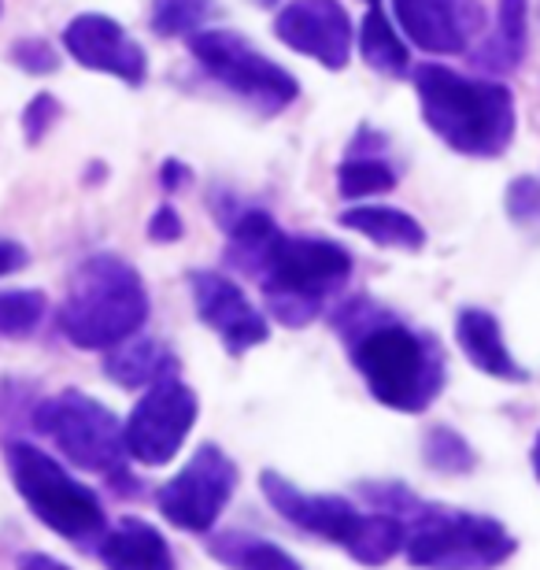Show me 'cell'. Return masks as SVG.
<instances>
[{
	"mask_svg": "<svg viewBox=\"0 0 540 570\" xmlns=\"http://www.w3.org/2000/svg\"><path fill=\"white\" fill-rule=\"evenodd\" d=\"M333 330L377 404L419 415L441 396L448 363L436 337L408 326L371 296H352L348 304H341L333 312Z\"/></svg>",
	"mask_w": 540,
	"mask_h": 570,
	"instance_id": "1",
	"label": "cell"
},
{
	"mask_svg": "<svg viewBox=\"0 0 540 570\" xmlns=\"http://www.w3.org/2000/svg\"><path fill=\"white\" fill-rule=\"evenodd\" d=\"M360 497L371 504V511H385L404 522V556L419 570H497L519 549V541L500 519L448 504H426L400 482H363Z\"/></svg>",
	"mask_w": 540,
	"mask_h": 570,
	"instance_id": "2",
	"label": "cell"
},
{
	"mask_svg": "<svg viewBox=\"0 0 540 570\" xmlns=\"http://www.w3.org/2000/svg\"><path fill=\"white\" fill-rule=\"evenodd\" d=\"M411 78L422 119L448 148L478 159L503 156L511 148L519 111H514V94L503 82L467 78L441 63H422Z\"/></svg>",
	"mask_w": 540,
	"mask_h": 570,
	"instance_id": "3",
	"label": "cell"
},
{
	"mask_svg": "<svg viewBox=\"0 0 540 570\" xmlns=\"http://www.w3.org/2000/svg\"><path fill=\"white\" fill-rule=\"evenodd\" d=\"M148 318V289L134 264L97 253L75 267L60 307V334L82 352H108L130 341Z\"/></svg>",
	"mask_w": 540,
	"mask_h": 570,
	"instance_id": "4",
	"label": "cell"
},
{
	"mask_svg": "<svg viewBox=\"0 0 540 570\" xmlns=\"http://www.w3.org/2000/svg\"><path fill=\"white\" fill-rule=\"evenodd\" d=\"M352 278V253L326 237H289L274 248L267 271L259 275L263 301L271 318L301 330L315 323L326 307V296Z\"/></svg>",
	"mask_w": 540,
	"mask_h": 570,
	"instance_id": "5",
	"label": "cell"
},
{
	"mask_svg": "<svg viewBox=\"0 0 540 570\" xmlns=\"http://www.w3.org/2000/svg\"><path fill=\"white\" fill-rule=\"evenodd\" d=\"M8 474L16 482L22 504L38 515L52 533H60L63 541L86 544L100 541V533L108 530L105 504L89 485L67 471L63 463H56L49 452H41L30 441H8L4 449Z\"/></svg>",
	"mask_w": 540,
	"mask_h": 570,
	"instance_id": "6",
	"label": "cell"
},
{
	"mask_svg": "<svg viewBox=\"0 0 540 570\" xmlns=\"http://www.w3.org/2000/svg\"><path fill=\"white\" fill-rule=\"evenodd\" d=\"M30 423L38 433H45L56 449L63 452L67 463H75L78 471L105 474L108 482H126V433L122 423L94 396L63 390L38 401L30 407Z\"/></svg>",
	"mask_w": 540,
	"mask_h": 570,
	"instance_id": "7",
	"label": "cell"
},
{
	"mask_svg": "<svg viewBox=\"0 0 540 570\" xmlns=\"http://www.w3.org/2000/svg\"><path fill=\"white\" fill-rule=\"evenodd\" d=\"M189 52L204 71L259 116H278L301 97V82L282 63L267 60L248 38L234 30H200L189 38Z\"/></svg>",
	"mask_w": 540,
	"mask_h": 570,
	"instance_id": "8",
	"label": "cell"
},
{
	"mask_svg": "<svg viewBox=\"0 0 540 570\" xmlns=\"http://www.w3.org/2000/svg\"><path fill=\"white\" fill-rule=\"evenodd\" d=\"M237 489V463L218 449V444H200L189 455V463L159 485L156 508L170 527L189 533H208L218 515L226 511L229 497Z\"/></svg>",
	"mask_w": 540,
	"mask_h": 570,
	"instance_id": "9",
	"label": "cell"
},
{
	"mask_svg": "<svg viewBox=\"0 0 540 570\" xmlns=\"http://www.w3.org/2000/svg\"><path fill=\"white\" fill-rule=\"evenodd\" d=\"M200 401L197 393L181 382V374L148 385L141 401L134 404L130 419L122 423L126 452L130 460L145 466H164L181 452L193 423H197Z\"/></svg>",
	"mask_w": 540,
	"mask_h": 570,
	"instance_id": "10",
	"label": "cell"
},
{
	"mask_svg": "<svg viewBox=\"0 0 540 570\" xmlns=\"http://www.w3.org/2000/svg\"><path fill=\"white\" fill-rule=\"evenodd\" d=\"M259 489H263V497H267V504L278 511L285 522H293L296 530L312 533V538L341 544L344 552H348L355 544V538H360L366 515L352 504L348 497L307 493V489L293 485L289 478L278 474V471H263Z\"/></svg>",
	"mask_w": 540,
	"mask_h": 570,
	"instance_id": "11",
	"label": "cell"
},
{
	"mask_svg": "<svg viewBox=\"0 0 540 570\" xmlns=\"http://www.w3.org/2000/svg\"><path fill=\"white\" fill-rule=\"evenodd\" d=\"M189 289L200 323L215 330L229 356H240V352L256 348L271 337V323L263 318V312L226 275H218V271H193Z\"/></svg>",
	"mask_w": 540,
	"mask_h": 570,
	"instance_id": "12",
	"label": "cell"
},
{
	"mask_svg": "<svg viewBox=\"0 0 540 570\" xmlns=\"http://www.w3.org/2000/svg\"><path fill=\"white\" fill-rule=\"evenodd\" d=\"M274 33L326 71H344L352 60V19L337 0H293L274 19Z\"/></svg>",
	"mask_w": 540,
	"mask_h": 570,
	"instance_id": "13",
	"label": "cell"
},
{
	"mask_svg": "<svg viewBox=\"0 0 540 570\" xmlns=\"http://www.w3.org/2000/svg\"><path fill=\"white\" fill-rule=\"evenodd\" d=\"M63 49L86 71H105L126 86H141L148 78L145 49L111 16H100V11H82L67 22Z\"/></svg>",
	"mask_w": 540,
	"mask_h": 570,
	"instance_id": "14",
	"label": "cell"
},
{
	"mask_svg": "<svg viewBox=\"0 0 540 570\" xmlns=\"http://www.w3.org/2000/svg\"><path fill=\"white\" fill-rule=\"evenodd\" d=\"M400 30L433 56H463L485 27L481 0H393Z\"/></svg>",
	"mask_w": 540,
	"mask_h": 570,
	"instance_id": "15",
	"label": "cell"
},
{
	"mask_svg": "<svg viewBox=\"0 0 540 570\" xmlns=\"http://www.w3.org/2000/svg\"><path fill=\"white\" fill-rule=\"evenodd\" d=\"M455 345L463 348V356L470 367H478L481 374L497 382H530V374L519 360L511 356L508 341L500 334V323L497 315L485 312V307H463L455 318Z\"/></svg>",
	"mask_w": 540,
	"mask_h": 570,
	"instance_id": "16",
	"label": "cell"
},
{
	"mask_svg": "<svg viewBox=\"0 0 540 570\" xmlns=\"http://www.w3.org/2000/svg\"><path fill=\"white\" fill-rule=\"evenodd\" d=\"M97 556L108 570H175L167 538L153 522L126 515L111 530L100 533Z\"/></svg>",
	"mask_w": 540,
	"mask_h": 570,
	"instance_id": "17",
	"label": "cell"
},
{
	"mask_svg": "<svg viewBox=\"0 0 540 570\" xmlns=\"http://www.w3.org/2000/svg\"><path fill=\"white\" fill-rule=\"evenodd\" d=\"M282 237H285L282 226L274 223L267 212H259V208L237 212L234 219L226 223V264L240 271L245 278L259 282Z\"/></svg>",
	"mask_w": 540,
	"mask_h": 570,
	"instance_id": "18",
	"label": "cell"
},
{
	"mask_svg": "<svg viewBox=\"0 0 540 570\" xmlns=\"http://www.w3.org/2000/svg\"><path fill=\"white\" fill-rule=\"evenodd\" d=\"M526 41H530V0H500L497 22L489 38L478 45L474 63L489 75H511L526 60Z\"/></svg>",
	"mask_w": 540,
	"mask_h": 570,
	"instance_id": "19",
	"label": "cell"
},
{
	"mask_svg": "<svg viewBox=\"0 0 540 570\" xmlns=\"http://www.w3.org/2000/svg\"><path fill=\"white\" fill-rule=\"evenodd\" d=\"M105 374L122 390H148L164 379H175L178 360L153 337H130L105 352Z\"/></svg>",
	"mask_w": 540,
	"mask_h": 570,
	"instance_id": "20",
	"label": "cell"
},
{
	"mask_svg": "<svg viewBox=\"0 0 540 570\" xmlns=\"http://www.w3.org/2000/svg\"><path fill=\"white\" fill-rule=\"evenodd\" d=\"M341 226L363 234L377 248H396V253H419L426 245V230L415 215L389 208V204H355V208L341 212Z\"/></svg>",
	"mask_w": 540,
	"mask_h": 570,
	"instance_id": "21",
	"label": "cell"
},
{
	"mask_svg": "<svg viewBox=\"0 0 540 570\" xmlns=\"http://www.w3.org/2000/svg\"><path fill=\"white\" fill-rule=\"evenodd\" d=\"M212 560H218L226 570H304L301 563L293 560L282 544L252 538V533H215L208 541Z\"/></svg>",
	"mask_w": 540,
	"mask_h": 570,
	"instance_id": "22",
	"label": "cell"
},
{
	"mask_svg": "<svg viewBox=\"0 0 540 570\" xmlns=\"http://www.w3.org/2000/svg\"><path fill=\"white\" fill-rule=\"evenodd\" d=\"M360 56L385 78L408 75V63H411L408 45L400 41L393 22L385 19V11L377 4H371V11H366L363 22H360Z\"/></svg>",
	"mask_w": 540,
	"mask_h": 570,
	"instance_id": "23",
	"label": "cell"
},
{
	"mask_svg": "<svg viewBox=\"0 0 540 570\" xmlns=\"http://www.w3.org/2000/svg\"><path fill=\"white\" fill-rule=\"evenodd\" d=\"M396 186V170L385 156L377 153H355L337 167V193L344 200L374 197V193H389Z\"/></svg>",
	"mask_w": 540,
	"mask_h": 570,
	"instance_id": "24",
	"label": "cell"
},
{
	"mask_svg": "<svg viewBox=\"0 0 540 570\" xmlns=\"http://www.w3.org/2000/svg\"><path fill=\"white\" fill-rule=\"evenodd\" d=\"M218 16L215 0H153L148 8V27L159 38H193Z\"/></svg>",
	"mask_w": 540,
	"mask_h": 570,
	"instance_id": "25",
	"label": "cell"
},
{
	"mask_svg": "<svg viewBox=\"0 0 540 570\" xmlns=\"http://www.w3.org/2000/svg\"><path fill=\"white\" fill-rule=\"evenodd\" d=\"M422 460L436 474H470L478 466V452L452 426H433L422 438Z\"/></svg>",
	"mask_w": 540,
	"mask_h": 570,
	"instance_id": "26",
	"label": "cell"
},
{
	"mask_svg": "<svg viewBox=\"0 0 540 570\" xmlns=\"http://www.w3.org/2000/svg\"><path fill=\"white\" fill-rule=\"evenodd\" d=\"M45 312H49V296L41 289H4L0 293V337L22 341L38 334Z\"/></svg>",
	"mask_w": 540,
	"mask_h": 570,
	"instance_id": "27",
	"label": "cell"
},
{
	"mask_svg": "<svg viewBox=\"0 0 540 570\" xmlns=\"http://www.w3.org/2000/svg\"><path fill=\"white\" fill-rule=\"evenodd\" d=\"M11 63L22 67L27 75H52L60 67V52L41 38H19L11 45Z\"/></svg>",
	"mask_w": 540,
	"mask_h": 570,
	"instance_id": "28",
	"label": "cell"
},
{
	"mask_svg": "<svg viewBox=\"0 0 540 570\" xmlns=\"http://www.w3.org/2000/svg\"><path fill=\"white\" fill-rule=\"evenodd\" d=\"M60 100H56L52 94H38L27 105V111H22V134H27L30 145H38L45 134H49L56 127V119H60Z\"/></svg>",
	"mask_w": 540,
	"mask_h": 570,
	"instance_id": "29",
	"label": "cell"
},
{
	"mask_svg": "<svg viewBox=\"0 0 540 570\" xmlns=\"http://www.w3.org/2000/svg\"><path fill=\"white\" fill-rule=\"evenodd\" d=\"M508 215L514 223H530L540 215V181L537 178H514L508 186Z\"/></svg>",
	"mask_w": 540,
	"mask_h": 570,
	"instance_id": "30",
	"label": "cell"
},
{
	"mask_svg": "<svg viewBox=\"0 0 540 570\" xmlns=\"http://www.w3.org/2000/svg\"><path fill=\"white\" fill-rule=\"evenodd\" d=\"M181 234H186V226H181V215L170 208V204L153 212V219H148V242L170 245V242H178Z\"/></svg>",
	"mask_w": 540,
	"mask_h": 570,
	"instance_id": "31",
	"label": "cell"
},
{
	"mask_svg": "<svg viewBox=\"0 0 540 570\" xmlns=\"http://www.w3.org/2000/svg\"><path fill=\"white\" fill-rule=\"evenodd\" d=\"M30 264V253L22 248L19 242H8V237H0V278L8 275H19L22 267Z\"/></svg>",
	"mask_w": 540,
	"mask_h": 570,
	"instance_id": "32",
	"label": "cell"
},
{
	"mask_svg": "<svg viewBox=\"0 0 540 570\" xmlns=\"http://www.w3.org/2000/svg\"><path fill=\"white\" fill-rule=\"evenodd\" d=\"M189 181H193V170L186 164H178V159H167V164L159 167V186H164L167 193L189 186Z\"/></svg>",
	"mask_w": 540,
	"mask_h": 570,
	"instance_id": "33",
	"label": "cell"
},
{
	"mask_svg": "<svg viewBox=\"0 0 540 570\" xmlns=\"http://www.w3.org/2000/svg\"><path fill=\"white\" fill-rule=\"evenodd\" d=\"M16 570H71V567L49 552H22L16 560Z\"/></svg>",
	"mask_w": 540,
	"mask_h": 570,
	"instance_id": "34",
	"label": "cell"
},
{
	"mask_svg": "<svg viewBox=\"0 0 540 570\" xmlns=\"http://www.w3.org/2000/svg\"><path fill=\"white\" fill-rule=\"evenodd\" d=\"M530 460H533V474H537V482H540V433H537V441H533V452H530Z\"/></svg>",
	"mask_w": 540,
	"mask_h": 570,
	"instance_id": "35",
	"label": "cell"
},
{
	"mask_svg": "<svg viewBox=\"0 0 540 570\" xmlns=\"http://www.w3.org/2000/svg\"><path fill=\"white\" fill-rule=\"evenodd\" d=\"M252 4H259V8H274V4H282V0H252Z\"/></svg>",
	"mask_w": 540,
	"mask_h": 570,
	"instance_id": "36",
	"label": "cell"
},
{
	"mask_svg": "<svg viewBox=\"0 0 540 570\" xmlns=\"http://www.w3.org/2000/svg\"><path fill=\"white\" fill-rule=\"evenodd\" d=\"M366 4H377V0H366Z\"/></svg>",
	"mask_w": 540,
	"mask_h": 570,
	"instance_id": "37",
	"label": "cell"
},
{
	"mask_svg": "<svg viewBox=\"0 0 540 570\" xmlns=\"http://www.w3.org/2000/svg\"><path fill=\"white\" fill-rule=\"evenodd\" d=\"M0 11H4V0H0Z\"/></svg>",
	"mask_w": 540,
	"mask_h": 570,
	"instance_id": "38",
	"label": "cell"
}]
</instances>
